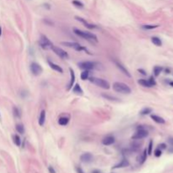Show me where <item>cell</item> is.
<instances>
[{"instance_id":"cell-16","label":"cell","mask_w":173,"mask_h":173,"mask_svg":"<svg viewBox=\"0 0 173 173\" xmlns=\"http://www.w3.org/2000/svg\"><path fill=\"white\" fill-rule=\"evenodd\" d=\"M129 166V162L128 160L123 159V161H121V162H119L117 165H116L115 166H113V169H117V168H123V167H127Z\"/></svg>"},{"instance_id":"cell-30","label":"cell","mask_w":173,"mask_h":173,"mask_svg":"<svg viewBox=\"0 0 173 173\" xmlns=\"http://www.w3.org/2000/svg\"><path fill=\"white\" fill-rule=\"evenodd\" d=\"M13 112H14V115L16 117H21V114H20V111L19 110V108H17L16 106H14L13 108Z\"/></svg>"},{"instance_id":"cell-31","label":"cell","mask_w":173,"mask_h":173,"mask_svg":"<svg viewBox=\"0 0 173 173\" xmlns=\"http://www.w3.org/2000/svg\"><path fill=\"white\" fill-rule=\"evenodd\" d=\"M158 26H159V25H145L142 27H143L144 29H146V30H152V29L157 28Z\"/></svg>"},{"instance_id":"cell-5","label":"cell","mask_w":173,"mask_h":173,"mask_svg":"<svg viewBox=\"0 0 173 173\" xmlns=\"http://www.w3.org/2000/svg\"><path fill=\"white\" fill-rule=\"evenodd\" d=\"M39 45L41 48L43 49H49L53 46L52 41L46 37V36H44V35H41V38H40L39 40Z\"/></svg>"},{"instance_id":"cell-12","label":"cell","mask_w":173,"mask_h":173,"mask_svg":"<svg viewBox=\"0 0 173 173\" xmlns=\"http://www.w3.org/2000/svg\"><path fill=\"white\" fill-rule=\"evenodd\" d=\"M80 160L84 163H89L92 161L93 155L90 153H84L80 156Z\"/></svg>"},{"instance_id":"cell-7","label":"cell","mask_w":173,"mask_h":173,"mask_svg":"<svg viewBox=\"0 0 173 173\" xmlns=\"http://www.w3.org/2000/svg\"><path fill=\"white\" fill-rule=\"evenodd\" d=\"M51 49H52V50L53 51V52H55V53L57 54L58 57H60L61 58L68 59V57H69L68 52H66L64 50H62V48H60V47H58V46H54V45H53V46L51 47Z\"/></svg>"},{"instance_id":"cell-37","label":"cell","mask_w":173,"mask_h":173,"mask_svg":"<svg viewBox=\"0 0 173 173\" xmlns=\"http://www.w3.org/2000/svg\"><path fill=\"white\" fill-rule=\"evenodd\" d=\"M48 171H49V172H50V173H56L55 170H54V168L52 167V166H49V167H48Z\"/></svg>"},{"instance_id":"cell-3","label":"cell","mask_w":173,"mask_h":173,"mask_svg":"<svg viewBox=\"0 0 173 173\" xmlns=\"http://www.w3.org/2000/svg\"><path fill=\"white\" fill-rule=\"evenodd\" d=\"M89 81L91 83H93L94 84H95L98 87H100L102 89H110V84L109 82H107L106 80L103 79V78H96V77H91L89 78Z\"/></svg>"},{"instance_id":"cell-29","label":"cell","mask_w":173,"mask_h":173,"mask_svg":"<svg viewBox=\"0 0 173 173\" xmlns=\"http://www.w3.org/2000/svg\"><path fill=\"white\" fill-rule=\"evenodd\" d=\"M73 4L77 8H83L84 7V4L83 3H81L80 1H78V0H73Z\"/></svg>"},{"instance_id":"cell-26","label":"cell","mask_w":173,"mask_h":173,"mask_svg":"<svg viewBox=\"0 0 173 173\" xmlns=\"http://www.w3.org/2000/svg\"><path fill=\"white\" fill-rule=\"evenodd\" d=\"M16 130L19 134H23L25 133V128H24L23 124H17L16 125Z\"/></svg>"},{"instance_id":"cell-28","label":"cell","mask_w":173,"mask_h":173,"mask_svg":"<svg viewBox=\"0 0 173 173\" xmlns=\"http://www.w3.org/2000/svg\"><path fill=\"white\" fill-rule=\"evenodd\" d=\"M151 112H152V109L151 108L145 107V108H144L143 110L140 112V114L141 115H148V114H150V113H151Z\"/></svg>"},{"instance_id":"cell-27","label":"cell","mask_w":173,"mask_h":173,"mask_svg":"<svg viewBox=\"0 0 173 173\" xmlns=\"http://www.w3.org/2000/svg\"><path fill=\"white\" fill-rule=\"evenodd\" d=\"M89 71L88 70H84V71H83L82 73H81V75H80V78L81 79H83V80H85V79H87L88 78H89Z\"/></svg>"},{"instance_id":"cell-2","label":"cell","mask_w":173,"mask_h":173,"mask_svg":"<svg viewBox=\"0 0 173 173\" xmlns=\"http://www.w3.org/2000/svg\"><path fill=\"white\" fill-rule=\"evenodd\" d=\"M112 88L116 92L121 94H130L131 89L128 84L122 82H115L112 85Z\"/></svg>"},{"instance_id":"cell-13","label":"cell","mask_w":173,"mask_h":173,"mask_svg":"<svg viewBox=\"0 0 173 173\" xmlns=\"http://www.w3.org/2000/svg\"><path fill=\"white\" fill-rule=\"evenodd\" d=\"M69 72H70V81H69V84H68V88H67L68 90H69V89H71L72 88H73V84H74V81H75L74 72H73V70L71 68H69Z\"/></svg>"},{"instance_id":"cell-42","label":"cell","mask_w":173,"mask_h":173,"mask_svg":"<svg viewBox=\"0 0 173 173\" xmlns=\"http://www.w3.org/2000/svg\"><path fill=\"white\" fill-rule=\"evenodd\" d=\"M92 173H100V172H99L98 171H93Z\"/></svg>"},{"instance_id":"cell-21","label":"cell","mask_w":173,"mask_h":173,"mask_svg":"<svg viewBox=\"0 0 173 173\" xmlns=\"http://www.w3.org/2000/svg\"><path fill=\"white\" fill-rule=\"evenodd\" d=\"M73 93H75V94H80V95H82L83 94V89H81V87H80V85L78 84H76L74 86H73Z\"/></svg>"},{"instance_id":"cell-25","label":"cell","mask_w":173,"mask_h":173,"mask_svg":"<svg viewBox=\"0 0 173 173\" xmlns=\"http://www.w3.org/2000/svg\"><path fill=\"white\" fill-rule=\"evenodd\" d=\"M163 70L162 67H160V66H155L154 68V74L155 76H159L160 73H161V71Z\"/></svg>"},{"instance_id":"cell-6","label":"cell","mask_w":173,"mask_h":173,"mask_svg":"<svg viewBox=\"0 0 173 173\" xmlns=\"http://www.w3.org/2000/svg\"><path fill=\"white\" fill-rule=\"evenodd\" d=\"M148 134H149L148 131L145 130V129L143 128L139 127L138 128V131L132 136V139H144V138L147 137Z\"/></svg>"},{"instance_id":"cell-39","label":"cell","mask_w":173,"mask_h":173,"mask_svg":"<svg viewBox=\"0 0 173 173\" xmlns=\"http://www.w3.org/2000/svg\"><path fill=\"white\" fill-rule=\"evenodd\" d=\"M138 71H139L140 73H142L143 75H146V73H145V71L144 69H140V68H139V69H138Z\"/></svg>"},{"instance_id":"cell-34","label":"cell","mask_w":173,"mask_h":173,"mask_svg":"<svg viewBox=\"0 0 173 173\" xmlns=\"http://www.w3.org/2000/svg\"><path fill=\"white\" fill-rule=\"evenodd\" d=\"M149 82H150V85H151V86L156 85V82H155V78H154L153 76H151L150 78H149Z\"/></svg>"},{"instance_id":"cell-14","label":"cell","mask_w":173,"mask_h":173,"mask_svg":"<svg viewBox=\"0 0 173 173\" xmlns=\"http://www.w3.org/2000/svg\"><path fill=\"white\" fill-rule=\"evenodd\" d=\"M115 142V138L113 136H106L102 140V144L104 145H111Z\"/></svg>"},{"instance_id":"cell-33","label":"cell","mask_w":173,"mask_h":173,"mask_svg":"<svg viewBox=\"0 0 173 173\" xmlns=\"http://www.w3.org/2000/svg\"><path fill=\"white\" fill-rule=\"evenodd\" d=\"M102 96H103L104 98L106 99V100H117V98H116V97L111 96V95H105V94H103V95H102Z\"/></svg>"},{"instance_id":"cell-23","label":"cell","mask_w":173,"mask_h":173,"mask_svg":"<svg viewBox=\"0 0 173 173\" xmlns=\"http://www.w3.org/2000/svg\"><path fill=\"white\" fill-rule=\"evenodd\" d=\"M138 83H139V84H141L142 86H144V87H152L151 85H150V82H149V80H146V79H143V78H141V79H139V81H138Z\"/></svg>"},{"instance_id":"cell-10","label":"cell","mask_w":173,"mask_h":173,"mask_svg":"<svg viewBox=\"0 0 173 173\" xmlns=\"http://www.w3.org/2000/svg\"><path fill=\"white\" fill-rule=\"evenodd\" d=\"M114 62H115V64H116V66L117 67V68H119L120 71H121L122 73H123L125 75H127L128 77H131V74L129 73L128 70L125 68V66L123 64V63H121V62H118V61H117V60H114Z\"/></svg>"},{"instance_id":"cell-35","label":"cell","mask_w":173,"mask_h":173,"mask_svg":"<svg viewBox=\"0 0 173 173\" xmlns=\"http://www.w3.org/2000/svg\"><path fill=\"white\" fill-rule=\"evenodd\" d=\"M161 154H162V151H161V150H160V149L157 148L156 150H155V157H160L161 155Z\"/></svg>"},{"instance_id":"cell-40","label":"cell","mask_w":173,"mask_h":173,"mask_svg":"<svg viewBox=\"0 0 173 173\" xmlns=\"http://www.w3.org/2000/svg\"><path fill=\"white\" fill-rule=\"evenodd\" d=\"M168 142L173 146V138H169V139H168Z\"/></svg>"},{"instance_id":"cell-11","label":"cell","mask_w":173,"mask_h":173,"mask_svg":"<svg viewBox=\"0 0 173 173\" xmlns=\"http://www.w3.org/2000/svg\"><path fill=\"white\" fill-rule=\"evenodd\" d=\"M75 19H76V20H78V21H79V22H81L82 24H84V26H85L86 28L89 29V30H93V29H95V28L97 27L95 25H93V24H89V22H87L85 20H84V19L81 18V17L75 16Z\"/></svg>"},{"instance_id":"cell-32","label":"cell","mask_w":173,"mask_h":173,"mask_svg":"<svg viewBox=\"0 0 173 173\" xmlns=\"http://www.w3.org/2000/svg\"><path fill=\"white\" fill-rule=\"evenodd\" d=\"M152 149H153V141L150 140V144H149L148 150H147V154H148L149 155H150L152 154Z\"/></svg>"},{"instance_id":"cell-20","label":"cell","mask_w":173,"mask_h":173,"mask_svg":"<svg viewBox=\"0 0 173 173\" xmlns=\"http://www.w3.org/2000/svg\"><path fill=\"white\" fill-rule=\"evenodd\" d=\"M69 122V118L66 117H62L58 119V123L62 126H66Z\"/></svg>"},{"instance_id":"cell-17","label":"cell","mask_w":173,"mask_h":173,"mask_svg":"<svg viewBox=\"0 0 173 173\" xmlns=\"http://www.w3.org/2000/svg\"><path fill=\"white\" fill-rule=\"evenodd\" d=\"M45 121H46V112L44 110L41 112L39 116V120H38V123H39L40 126H43L45 123Z\"/></svg>"},{"instance_id":"cell-22","label":"cell","mask_w":173,"mask_h":173,"mask_svg":"<svg viewBox=\"0 0 173 173\" xmlns=\"http://www.w3.org/2000/svg\"><path fill=\"white\" fill-rule=\"evenodd\" d=\"M151 41L153 44H155V46H161V45H162L161 40L160 39L159 37H156V36H153V37L151 38Z\"/></svg>"},{"instance_id":"cell-15","label":"cell","mask_w":173,"mask_h":173,"mask_svg":"<svg viewBox=\"0 0 173 173\" xmlns=\"http://www.w3.org/2000/svg\"><path fill=\"white\" fill-rule=\"evenodd\" d=\"M47 62H48V64H49V66H50L51 68H52L53 70H55V71H57V72H59V73H63V70H62V68H61L59 65H57V64H56V63H54V62H51L50 60L47 61Z\"/></svg>"},{"instance_id":"cell-8","label":"cell","mask_w":173,"mask_h":173,"mask_svg":"<svg viewBox=\"0 0 173 173\" xmlns=\"http://www.w3.org/2000/svg\"><path fill=\"white\" fill-rule=\"evenodd\" d=\"M42 68L41 66L37 63V62H32L31 64H30V71L35 76H38L40 75L41 73H42Z\"/></svg>"},{"instance_id":"cell-36","label":"cell","mask_w":173,"mask_h":173,"mask_svg":"<svg viewBox=\"0 0 173 173\" xmlns=\"http://www.w3.org/2000/svg\"><path fill=\"white\" fill-rule=\"evenodd\" d=\"M158 149H160V150H166V144H161V145H158Z\"/></svg>"},{"instance_id":"cell-38","label":"cell","mask_w":173,"mask_h":173,"mask_svg":"<svg viewBox=\"0 0 173 173\" xmlns=\"http://www.w3.org/2000/svg\"><path fill=\"white\" fill-rule=\"evenodd\" d=\"M76 171H77V173H84V171H83L80 167H76Z\"/></svg>"},{"instance_id":"cell-4","label":"cell","mask_w":173,"mask_h":173,"mask_svg":"<svg viewBox=\"0 0 173 173\" xmlns=\"http://www.w3.org/2000/svg\"><path fill=\"white\" fill-rule=\"evenodd\" d=\"M62 45H63V46H68V47H70V48H73L74 50L78 51V52H80V51H84V52H86L88 54H89V55L91 54V53H89V51H88L87 49L85 48V47H84L83 46H81L80 44H78V43H77V42L63 41V42H62Z\"/></svg>"},{"instance_id":"cell-9","label":"cell","mask_w":173,"mask_h":173,"mask_svg":"<svg viewBox=\"0 0 173 173\" xmlns=\"http://www.w3.org/2000/svg\"><path fill=\"white\" fill-rule=\"evenodd\" d=\"M78 67L80 68H83L84 70H90V69H94L95 68V62H81L78 63Z\"/></svg>"},{"instance_id":"cell-24","label":"cell","mask_w":173,"mask_h":173,"mask_svg":"<svg viewBox=\"0 0 173 173\" xmlns=\"http://www.w3.org/2000/svg\"><path fill=\"white\" fill-rule=\"evenodd\" d=\"M13 140H14V143L15 144V145H17V146H20V144H21V140H20V138L18 134L13 135Z\"/></svg>"},{"instance_id":"cell-19","label":"cell","mask_w":173,"mask_h":173,"mask_svg":"<svg viewBox=\"0 0 173 173\" xmlns=\"http://www.w3.org/2000/svg\"><path fill=\"white\" fill-rule=\"evenodd\" d=\"M147 159V150H144V152L142 154H141V155L139 156V164L142 165L144 164V163L145 162V161H146Z\"/></svg>"},{"instance_id":"cell-18","label":"cell","mask_w":173,"mask_h":173,"mask_svg":"<svg viewBox=\"0 0 173 173\" xmlns=\"http://www.w3.org/2000/svg\"><path fill=\"white\" fill-rule=\"evenodd\" d=\"M151 118L157 123H160V124H164L166 123L164 118L161 117L157 116V115H151Z\"/></svg>"},{"instance_id":"cell-1","label":"cell","mask_w":173,"mask_h":173,"mask_svg":"<svg viewBox=\"0 0 173 173\" xmlns=\"http://www.w3.org/2000/svg\"><path fill=\"white\" fill-rule=\"evenodd\" d=\"M73 32H74L77 36H80V37L84 38V39L85 40H88V41H95V42L98 41L97 36H95V34H93V33L84 31V30H78V29H74V30H73Z\"/></svg>"},{"instance_id":"cell-41","label":"cell","mask_w":173,"mask_h":173,"mask_svg":"<svg viewBox=\"0 0 173 173\" xmlns=\"http://www.w3.org/2000/svg\"><path fill=\"white\" fill-rule=\"evenodd\" d=\"M1 35H2V28L0 26V36H1Z\"/></svg>"},{"instance_id":"cell-43","label":"cell","mask_w":173,"mask_h":173,"mask_svg":"<svg viewBox=\"0 0 173 173\" xmlns=\"http://www.w3.org/2000/svg\"><path fill=\"white\" fill-rule=\"evenodd\" d=\"M170 84H171V86H172V87H173V81H172V82L170 83Z\"/></svg>"}]
</instances>
